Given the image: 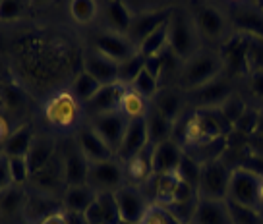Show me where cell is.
Listing matches in <instances>:
<instances>
[{"mask_svg": "<svg viewBox=\"0 0 263 224\" xmlns=\"http://www.w3.org/2000/svg\"><path fill=\"white\" fill-rule=\"evenodd\" d=\"M2 100H4V107L8 108V110H17V108L24 107V91L20 87H16V85H4Z\"/></svg>", "mask_w": 263, "mask_h": 224, "instance_id": "obj_45", "label": "cell"}, {"mask_svg": "<svg viewBox=\"0 0 263 224\" xmlns=\"http://www.w3.org/2000/svg\"><path fill=\"white\" fill-rule=\"evenodd\" d=\"M259 186H261V176L254 174L246 168H234L227 201L259 211Z\"/></svg>", "mask_w": 263, "mask_h": 224, "instance_id": "obj_6", "label": "cell"}, {"mask_svg": "<svg viewBox=\"0 0 263 224\" xmlns=\"http://www.w3.org/2000/svg\"><path fill=\"white\" fill-rule=\"evenodd\" d=\"M68 216H70V224H89V222H87V218H85V215L68 213Z\"/></svg>", "mask_w": 263, "mask_h": 224, "instance_id": "obj_52", "label": "cell"}, {"mask_svg": "<svg viewBox=\"0 0 263 224\" xmlns=\"http://www.w3.org/2000/svg\"><path fill=\"white\" fill-rule=\"evenodd\" d=\"M14 130H16V128H14ZM14 130L10 128L8 118H6V116H2V118H0V137H2V143L6 141V139H8L10 135L14 133Z\"/></svg>", "mask_w": 263, "mask_h": 224, "instance_id": "obj_51", "label": "cell"}, {"mask_svg": "<svg viewBox=\"0 0 263 224\" xmlns=\"http://www.w3.org/2000/svg\"><path fill=\"white\" fill-rule=\"evenodd\" d=\"M70 14L80 25H87L99 16V4L91 0H74L70 2Z\"/></svg>", "mask_w": 263, "mask_h": 224, "instance_id": "obj_36", "label": "cell"}, {"mask_svg": "<svg viewBox=\"0 0 263 224\" xmlns=\"http://www.w3.org/2000/svg\"><path fill=\"white\" fill-rule=\"evenodd\" d=\"M168 49V25L163 24L159 29H155L153 33L145 37L143 43H141L138 50H140L141 56L145 58H151V56H159L161 52Z\"/></svg>", "mask_w": 263, "mask_h": 224, "instance_id": "obj_31", "label": "cell"}, {"mask_svg": "<svg viewBox=\"0 0 263 224\" xmlns=\"http://www.w3.org/2000/svg\"><path fill=\"white\" fill-rule=\"evenodd\" d=\"M234 93L236 91H234L232 77L224 74L196 91L188 93V103H192L194 108H221L222 103Z\"/></svg>", "mask_w": 263, "mask_h": 224, "instance_id": "obj_9", "label": "cell"}, {"mask_svg": "<svg viewBox=\"0 0 263 224\" xmlns=\"http://www.w3.org/2000/svg\"><path fill=\"white\" fill-rule=\"evenodd\" d=\"M224 62L219 50L201 49L192 58L182 62L180 68V83L186 93H192L203 87L213 79L224 75Z\"/></svg>", "mask_w": 263, "mask_h": 224, "instance_id": "obj_3", "label": "cell"}, {"mask_svg": "<svg viewBox=\"0 0 263 224\" xmlns=\"http://www.w3.org/2000/svg\"><path fill=\"white\" fill-rule=\"evenodd\" d=\"M93 47L97 52L105 54L107 58H110L116 64H122L126 60H130L132 56H136L140 50L134 43L126 37V35L120 33H112V31H101V33L95 35L93 39Z\"/></svg>", "mask_w": 263, "mask_h": 224, "instance_id": "obj_11", "label": "cell"}, {"mask_svg": "<svg viewBox=\"0 0 263 224\" xmlns=\"http://www.w3.org/2000/svg\"><path fill=\"white\" fill-rule=\"evenodd\" d=\"M126 184H128L126 170H124V165L118 158L89 165L87 186L93 188L97 193H105V191H112L115 193V191H118Z\"/></svg>", "mask_w": 263, "mask_h": 224, "instance_id": "obj_7", "label": "cell"}, {"mask_svg": "<svg viewBox=\"0 0 263 224\" xmlns=\"http://www.w3.org/2000/svg\"><path fill=\"white\" fill-rule=\"evenodd\" d=\"M168 49L173 50L174 54L186 62L192 58L196 52H199V31L197 25L194 22V14L184 6H174L168 17Z\"/></svg>", "mask_w": 263, "mask_h": 224, "instance_id": "obj_2", "label": "cell"}, {"mask_svg": "<svg viewBox=\"0 0 263 224\" xmlns=\"http://www.w3.org/2000/svg\"><path fill=\"white\" fill-rule=\"evenodd\" d=\"M97 199V191L85 186H76L68 188L64 193V211L66 213H76V215H85L87 209Z\"/></svg>", "mask_w": 263, "mask_h": 224, "instance_id": "obj_27", "label": "cell"}, {"mask_svg": "<svg viewBox=\"0 0 263 224\" xmlns=\"http://www.w3.org/2000/svg\"><path fill=\"white\" fill-rule=\"evenodd\" d=\"M232 24L236 25L238 33L263 37V12L248 6H240L232 12Z\"/></svg>", "mask_w": 263, "mask_h": 224, "instance_id": "obj_29", "label": "cell"}, {"mask_svg": "<svg viewBox=\"0 0 263 224\" xmlns=\"http://www.w3.org/2000/svg\"><path fill=\"white\" fill-rule=\"evenodd\" d=\"M118 66L105 54H101L93 49L83 56V72L93 75L101 85H110V83H118Z\"/></svg>", "mask_w": 263, "mask_h": 224, "instance_id": "obj_21", "label": "cell"}, {"mask_svg": "<svg viewBox=\"0 0 263 224\" xmlns=\"http://www.w3.org/2000/svg\"><path fill=\"white\" fill-rule=\"evenodd\" d=\"M124 89H126V85H122V83L103 85V87L99 89L97 95L83 107V110L89 114V118L120 110V99H122Z\"/></svg>", "mask_w": 263, "mask_h": 224, "instance_id": "obj_19", "label": "cell"}, {"mask_svg": "<svg viewBox=\"0 0 263 224\" xmlns=\"http://www.w3.org/2000/svg\"><path fill=\"white\" fill-rule=\"evenodd\" d=\"M85 218L89 224H120L122 216H120V209L116 203V197L112 191H105V193H97L95 203L87 209Z\"/></svg>", "mask_w": 263, "mask_h": 224, "instance_id": "obj_20", "label": "cell"}, {"mask_svg": "<svg viewBox=\"0 0 263 224\" xmlns=\"http://www.w3.org/2000/svg\"><path fill=\"white\" fill-rule=\"evenodd\" d=\"M184 155H186V151L182 149V145H178L174 139L153 145V174H178V168L182 165Z\"/></svg>", "mask_w": 263, "mask_h": 224, "instance_id": "obj_15", "label": "cell"}, {"mask_svg": "<svg viewBox=\"0 0 263 224\" xmlns=\"http://www.w3.org/2000/svg\"><path fill=\"white\" fill-rule=\"evenodd\" d=\"M246 49H248V35L244 33H232L227 39V41L221 45V52L222 62H224V72L229 77H234V75H248V68H246Z\"/></svg>", "mask_w": 263, "mask_h": 224, "instance_id": "obj_13", "label": "cell"}, {"mask_svg": "<svg viewBox=\"0 0 263 224\" xmlns=\"http://www.w3.org/2000/svg\"><path fill=\"white\" fill-rule=\"evenodd\" d=\"M35 137L37 135H35V132H33L29 126H20V128L14 130V133L10 135L8 139L2 143V155L8 158H16V157L27 158Z\"/></svg>", "mask_w": 263, "mask_h": 224, "instance_id": "obj_26", "label": "cell"}, {"mask_svg": "<svg viewBox=\"0 0 263 224\" xmlns=\"http://www.w3.org/2000/svg\"><path fill=\"white\" fill-rule=\"evenodd\" d=\"M145 70L155 77L157 82H161V77L164 75V66H163L161 56H151V58H145Z\"/></svg>", "mask_w": 263, "mask_h": 224, "instance_id": "obj_50", "label": "cell"}, {"mask_svg": "<svg viewBox=\"0 0 263 224\" xmlns=\"http://www.w3.org/2000/svg\"><path fill=\"white\" fill-rule=\"evenodd\" d=\"M151 108V100L143 99L140 93H136L132 87H126L120 99V112H124L130 120L145 118Z\"/></svg>", "mask_w": 263, "mask_h": 224, "instance_id": "obj_30", "label": "cell"}, {"mask_svg": "<svg viewBox=\"0 0 263 224\" xmlns=\"http://www.w3.org/2000/svg\"><path fill=\"white\" fill-rule=\"evenodd\" d=\"M83 105L76 99L70 89H60V91L52 93L49 99L43 105V116L45 122L62 133L78 132L82 128L83 118Z\"/></svg>", "mask_w": 263, "mask_h": 224, "instance_id": "obj_1", "label": "cell"}, {"mask_svg": "<svg viewBox=\"0 0 263 224\" xmlns=\"http://www.w3.org/2000/svg\"><path fill=\"white\" fill-rule=\"evenodd\" d=\"M140 224H180V222L174 218L173 213L166 207L157 205V203H151L147 209V213L143 215Z\"/></svg>", "mask_w": 263, "mask_h": 224, "instance_id": "obj_42", "label": "cell"}, {"mask_svg": "<svg viewBox=\"0 0 263 224\" xmlns=\"http://www.w3.org/2000/svg\"><path fill=\"white\" fill-rule=\"evenodd\" d=\"M171 12H173V6L134 12V22H132V27H130V31H128V39H130L136 47H140L145 37H149L155 29H159L161 25L168 22Z\"/></svg>", "mask_w": 263, "mask_h": 224, "instance_id": "obj_12", "label": "cell"}, {"mask_svg": "<svg viewBox=\"0 0 263 224\" xmlns=\"http://www.w3.org/2000/svg\"><path fill=\"white\" fill-rule=\"evenodd\" d=\"M120 224H140V222H120Z\"/></svg>", "mask_w": 263, "mask_h": 224, "instance_id": "obj_55", "label": "cell"}, {"mask_svg": "<svg viewBox=\"0 0 263 224\" xmlns=\"http://www.w3.org/2000/svg\"><path fill=\"white\" fill-rule=\"evenodd\" d=\"M76 145H78V149L82 151L83 157L89 160V165H93V162H105V160L116 158L115 151L110 149L107 143L99 137V133L95 132L89 124L82 126V128L76 132Z\"/></svg>", "mask_w": 263, "mask_h": 224, "instance_id": "obj_14", "label": "cell"}, {"mask_svg": "<svg viewBox=\"0 0 263 224\" xmlns=\"http://www.w3.org/2000/svg\"><path fill=\"white\" fill-rule=\"evenodd\" d=\"M246 108H248L246 100L242 99L238 93H234V95H230L229 99L221 105V112L224 114V118L229 120L230 124L234 126L242 118V114L246 112Z\"/></svg>", "mask_w": 263, "mask_h": 224, "instance_id": "obj_40", "label": "cell"}, {"mask_svg": "<svg viewBox=\"0 0 263 224\" xmlns=\"http://www.w3.org/2000/svg\"><path fill=\"white\" fill-rule=\"evenodd\" d=\"M22 10H24V6H22L20 2H10L8 0V2H2L0 14H2V19H4V22H12V19L20 17Z\"/></svg>", "mask_w": 263, "mask_h": 224, "instance_id": "obj_49", "label": "cell"}, {"mask_svg": "<svg viewBox=\"0 0 263 224\" xmlns=\"http://www.w3.org/2000/svg\"><path fill=\"white\" fill-rule=\"evenodd\" d=\"M230 209V216H232V222L234 224H263V215L257 209L244 207L238 203H232L227 201Z\"/></svg>", "mask_w": 263, "mask_h": 224, "instance_id": "obj_39", "label": "cell"}, {"mask_svg": "<svg viewBox=\"0 0 263 224\" xmlns=\"http://www.w3.org/2000/svg\"><path fill=\"white\" fill-rule=\"evenodd\" d=\"M238 168H246V170H250V172H254V174L263 178V155H254L252 153L250 157H246L240 162Z\"/></svg>", "mask_w": 263, "mask_h": 224, "instance_id": "obj_48", "label": "cell"}, {"mask_svg": "<svg viewBox=\"0 0 263 224\" xmlns=\"http://www.w3.org/2000/svg\"><path fill=\"white\" fill-rule=\"evenodd\" d=\"M35 224H70V216L64 209H54V211H49L47 215H43Z\"/></svg>", "mask_w": 263, "mask_h": 224, "instance_id": "obj_47", "label": "cell"}, {"mask_svg": "<svg viewBox=\"0 0 263 224\" xmlns=\"http://www.w3.org/2000/svg\"><path fill=\"white\" fill-rule=\"evenodd\" d=\"M6 160H8V170L14 186H22V184H25L31 178V168H29V162H27L25 157H16V158L6 157Z\"/></svg>", "mask_w": 263, "mask_h": 224, "instance_id": "obj_43", "label": "cell"}, {"mask_svg": "<svg viewBox=\"0 0 263 224\" xmlns=\"http://www.w3.org/2000/svg\"><path fill=\"white\" fill-rule=\"evenodd\" d=\"M192 224H234L227 201L199 199Z\"/></svg>", "mask_w": 263, "mask_h": 224, "instance_id": "obj_23", "label": "cell"}, {"mask_svg": "<svg viewBox=\"0 0 263 224\" xmlns=\"http://www.w3.org/2000/svg\"><path fill=\"white\" fill-rule=\"evenodd\" d=\"M143 68H145V56H141L138 52L136 56H132L130 60H126L118 66V83L130 87L134 79L143 72Z\"/></svg>", "mask_w": 263, "mask_h": 224, "instance_id": "obj_35", "label": "cell"}, {"mask_svg": "<svg viewBox=\"0 0 263 224\" xmlns=\"http://www.w3.org/2000/svg\"><path fill=\"white\" fill-rule=\"evenodd\" d=\"M259 213L263 215V178H261V186H259Z\"/></svg>", "mask_w": 263, "mask_h": 224, "instance_id": "obj_54", "label": "cell"}, {"mask_svg": "<svg viewBox=\"0 0 263 224\" xmlns=\"http://www.w3.org/2000/svg\"><path fill=\"white\" fill-rule=\"evenodd\" d=\"M62 166H64V184L68 188L85 186L89 176V160L83 157L78 145H70L62 155Z\"/></svg>", "mask_w": 263, "mask_h": 224, "instance_id": "obj_18", "label": "cell"}, {"mask_svg": "<svg viewBox=\"0 0 263 224\" xmlns=\"http://www.w3.org/2000/svg\"><path fill=\"white\" fill-rule=\"evenodd\" d=\"M145 124H147V133H149V143L157 145L173 139L174 135V122H171L166 116H163L153 105L149 108L147 116H145Z\"/></svg>", "mask_w": 263, "mask_h": 224, "instance_id": "obj_28", "label": "cell"}, {"mask_svg": "<svg viewBox=\"0 0 263 224\" xmlns=\"http://www.w3.org/2000/svg\"><path fill=\"white\" fill-rule=\"evenodd\" d=\"M257 135H259V137H263V107L259 108V122H257Z\"/></svg>", "mask_w": 263, "mask_h": 224, "instance_id": "obj_53", "label": "cell"}, {"mask_svg": "<svg viewBox=\"0 0 263 224\" xmlns=\"http://www.w3.org/2000/svg\"><path fill=\"white\" fill-rule=\"evenodd\" d=\"M232 166L227 165L222 158L203 165L201 170V182L197 195L199 199H221L227 201L229 197V186L232 178Z\"/></svg>", "mask_w": 263, "mask_h": 224, "instance_id": "obj_4", "label": "cell"}, {"mask_svg": "<svg viewBox=\"0 0 263 224\" xmlns=\"http://www.w3.org/2000/svg\"><path fill=\"white\" fill-rule=\"evenodd\" d=\"M126 178L132 186H143L153 176V145L143 149L140 155L132 157L128 162H124Z\"/></svg>", "mask_w": 263, "mask_h": 224, "instance_id": "obj_24", "label": "cell"}, {"mask_svg": "<svg viewBox=\"0 0 263 224\" xmlns=\"http://www.w3.org/2000/svg\"><path fill=\"white\" fill-rule=\"evenodd\" d=\"M101 87H103V85H101L93 75H89L87 72H80V74L76 75V79H74V83H72V87H70V91H72V95H74L76 99L85 107V105L97 95Z\"/></svg>", "mask_w": 263, "mask_h": 224, "instance_id": "obj_32", "label": "cell"}, {"mask_svg": "<svg viewBox=\"0 0 263 224\" xmlns=\"http://www.w3.org/2000/svg\"><path fill=\"white\" fill-rule=\"evenodd\" d=\"M197 203H199V197H192V199L174 201L171 205H166V209L173 213V216L180 224H192L194 216H196V211H197Z\"/></svg>", "mask_w": 263, "mask_h": 224, "instance_id": "obj_37", "label": "cell"}, {"mask_svg": "<svg viewBox=\"0 0 263 224\" xmlns=\"http://www.w3.org/2000/svg\"><path fill=\"white\" fill-rule=\"evenodd\" d=\"M130 87L136 93H140L141 97H143V99H147V100H153L157 97V93L161 91L159 82H157L153 75L149 74L145 68H143V72L134 79V83H132Z\"/></svg>", "mask_w": 263, "mask_h": 224, "instance_id": "obj_38", "label": "cell"}, {"mask_svg": "<svg viewBox=\"0 0 263 224\" xmlns=\"http://www.w3.org/2000/svg\"><path fill=\"white\" fill-rule=\"evenodd\" d=\"M194 22L197 25L199 37L209 43H224L230 37L229 17L221 8L213 4H199L194 8Z\"/></svg>", "mask_w": 263, "mask_h": 224, "instance_id": "obj_5", "label": "cell"}, {"mask_svg": "<svg viewBox=\"0 0 263 224\" xmlns=\"http://www.w3.org/2000/svg\"><path fill=\"white\" fill-rule=\"evenodd\" d=\"M246 68L248 75L252 74V72H261L263 70V37L248 35Z\"/></svg>", "mask_w": 263, "mask_h": 224, "instance_id": "obj_34", "label": "cell"}, {"mask_svg": "<svg viewBox=\"0 0 263 224\" xmlns=\"http://www.w3.org/2000/svg\"><path fill=\"white\" fill-rule=\"evenodd\" d=\"M151 105L163 114L166 116L171 122H178L186 110H188V97H184L178 89H173V87H161V91L157 93V97L151 100Z\"/></svg>", "mask_w": 263, "mask_h": 224, "instance_id": "obj_22", "label": "cell"}, {"mask_svg": "<svg viewBox=\"0 0 263 224\" xmlns=\"http://www.w3.org/2000/svg\"><path fill=\"white\" fill-rule=\"evenodd\" d=\"M89 126L99 133V137L107 143L116 155L118 149H120V145H122L126 130L130 126V118L126 116L124 112H120V110H115V112L93 116L89 120Z\"/></svg>", "mask_w": 263, "mask_h": 224, "instance_id": "obj_8", "label": "cell"}, {"mask_svg": "<svg viewBox=\"0 0 263 224\" xmlns=\"http://www.w3.org/2000/svg\"><path fill=\"white\" fill-rule=\"evenodd\" d=\"M115 197L120 209L122 222H141V218L151 205L145 191L140 186H132V184H126L118 191H115Z\"/></svg>", "mask_w": 263, "mask_h": 224, "instance_id": "obj_10", "label": "cell"}, {"mask_svg": "<svg viewBox=\"0 0 263 224\" xmlns=\"http://www.w3.org/2000/svg\"><path fill=\"white\" fill-rule=\"evenodd\" d=\"M149 145V133H147V124H145V118H136L130 120V126L126 130V135L122 139V145L116 153V158L120 162H128L132 157L140 155L143 149H147Z\"/></svg>", "mask_w": 263, "mask_h": 224, "instance_id": "obj_16", "label": "cell"}, {"mask_svg": "<svg viewBox=\"0 0 263 224\" xmlns=\"http://www.w3.org/2000/svg\"><path fill=\"white\" fill-rule=\"evenodd\" d=\"M248 91L252 93L255 100L263 103V70L261 72H252L248 75Z\"/></svg>", "mask_w": 263, "mask_h": 224, "instance_id": "obj_46", "label": "cell"}, {"mask_svg": "<svg viewBox=\"0 0 263 224\" xmlns=\"http://www.w3.org/2000/svg\"><path fill=\"white\" fill-rule=\"evenodd\" d=\"M54 157H57V141L49 135H37L35 141H33L31 151L27 155L31 176L39 174L43 168H47Z\"/></svg>", "mask_w": 263, "mask_h": 224, "instance_id": "obj_25", "label": "cell"}, {"mask_svg": "<svg viewBox=\"0 0 263 224\" xmlns=\"http://www.w3.org/2000/svg\"><path fill=\"white\" fill-rule=\"evenodd\" d=\"M201 170H203V165L197 162L196 158H192L190 155H184L182 158V165L178 168V178L182 182L190 186L192 190H199V182H201Z\"/></svg>", "mask_w": 263, "mask_h": 224, "instance_id": "obj_33", "label": "cell"}, {"mask_svg": "<svg viewBox=\"0 0 263 224\" xmlns=\"http://www.w3.org/2000/svg\"><path fill=\"white\" fill-rule=\"evenodd\" d=\"M257 122H259V108L248 107L242 118L234 124V132L242 133V135H252L257 132Z\"/></svg>", "mask_w": 263, "mask_h": 224, "instance_id": "obj_44", "label": "cell"}, {"mask_svg": "<svg viewBox=\"0 0 263 224\" xmlns=\"http://www.w3.org/2000/svg\"><path fill=\"white\" fill-rule=\"evenodd\" d=\"M24 205V193L20 190V186H12L8 190L2 191V215L12 216L17 213Z\"/></svg>", "mask_w": 263, "mask_h": 224, "instance_id": "obj_41", "label": "cell"}, {"mask_svg": "<svg viewBox=\"0 0 263 224\" xmlns=\"http://www.w3.org/2000/svg\"><path fill=\"white\" fill-rule=\"evenodd\" d=\"M99 17L103 19L107 31L128 37V31L134 22V12L128 4H122V2H105V4H99Z\"/></svg>", "mask_w": 263, "mask_h": 224, "instance_id": "obj_17", "label": "cell"}]
</instances>
